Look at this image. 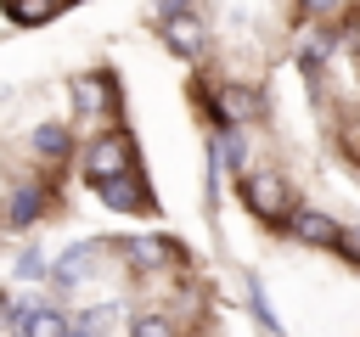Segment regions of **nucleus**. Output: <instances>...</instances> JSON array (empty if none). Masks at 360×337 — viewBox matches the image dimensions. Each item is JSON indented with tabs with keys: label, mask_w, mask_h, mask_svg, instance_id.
Returning a JSON list of instances; mask_svg holds the SVG:
<instances>
[{
	"label": "nucleus",
	"mask_w": 360,
	"mask_h": 337,
	"mask_svg": "<svg viewBox=\"0 0 360 337\" xmlns=\"http://www.w3.org/2000/svg\"><path fill=\"white\" fill-rule=\"evenodd\" d=\"M135 168V140L124 135V129H112V135H96L90 146H84V180L90 185H101V180H118V174H129Z\"/></svg>",
	"instance_id": "nucleus-1"
},
{
	"label": "nucleus",
	"mask_w": 360,
	"mask_h": 337,
	"mask_svg": "<svg viewBox=\"0 0 360 337\" xmlns=\"http://www.w3.org/2000/svg\"><path fill=\"white\" fill-rule=\"evenodd\" d=\"M242 202L264 225H287L292 219V185L281 174H242Z\"/></svg>",
	"instance_id": "nucleus-2"
},
{
	"label": "nucleus",
	"mask_w": 360,
	"mask_h": 337,
	"mask_svg": "<svg viewBox=\"0 0 360 337\" xmlns=\"http://www.w3.org/2000/svg\"><path fill=\"white\" fill-rule=\"evenodd\" d=\"M287 230H292V242H304V247H338V242H343V225H338L332 213H321V208H298V213L287 219Z\"/></svg>",
	"instance_id": "nucleus-3"
},
{
	"label": "nucleus",
	"mask_w": 360,
	"mask_h": 337,
	"mask_svg": "<svg viewBox=\"0 0 360 337\" xmlns=\"http://www.w3.org/2000/svg\"><path fill=\"white\" fill-rule=\"evenodd\" d=\"M96 253H101L96 242H73V247H68V253L51 264V281H56V292H73V286H79V281L96 270Z\"/></svg>",
	"instance_id": "nucleus-4"
},
{
	"label": "nucleus",
	"mask_w": 360,
	"mask_h": 337,
	"mask_svg": "<svg viewBox=\"0 0 360 337\" xmlns=\"http://www.w3.org/2000/svg\"><path fill=\"white\" fill-rule=\"evenodd\" d=\"M214 112H219V124H225V129H236V124L259 118V112H264V101H259V90H248V84H225V90H219V101H214Z\"/></svg>",
	"instance_id": "nucleus-5"
},
{
	"label": "nucleus",
	"mask_w": 360,
	"mask_h": 337,
	"mask_svg": "<svg viewBox=\"0 0 360 337\" xmlns=\"http://www.w3.org/2000/svg\"><path fill=\"white\" fill-rule=\"evenodd\" d=\"M96 197H101L112 213H135V208H152L146 185H141V180H129V174H118V180H101V185H96Z\"/></svg>",
	"instance_id": "nucleus-6"
},
{
	"label": "nucleus",
	"mask_w": 360,
	"mask_h": 337,
	"mask_svg": "<svg viewBox=\"0 0 360 337\" xmlns=\"http://www.w3.org/2000/svg\"><path fill=\"white\" fill-rule=\"evenodd\" d=\"M68 90H73V107H79V112H107V107H112V84H107L101 73H73Z\"/></svg>",
	"instance_id": "nucleus-7"
},
{
	"label": "nucleus",
	"mask_w": 360,
	"mask_h": 337,
	"mask_svg": "<svg viewBox=\"0 0 360 337\" xmlns=\"http://www.w3.org/2000/svg\"><path fill=\"white\" fill-rule=\"evenodd\" d=\"M124 258H129L135 270H163V264H174V247H169L163 236H129V242H124Z\"/></svg>",
	"instance_id": "nucleus-8"
},
{
	"label": "nucleus",
	"mask_w": 360,
	"mask_h": 337,
	"mask_svg": "<svg viewBox=\"0 0 360 337\" xmlns=\"http://www.w3.org/2000/svg\"><path fill=\"white\" fill-rule=\"evenodd\" d=\"M28 146H34V157H45V163H62V157L73 152V135H68L62 124H39V129L28 135Z\"/></svg>",
	"instance_id": "nucleus-9"
},
{
	"label": "nucleus",
	"mask_w": 360,
	"mask_h": 337,
	"mask_svg": "<svg viewBox=\"0 0 360 337\" xmlns=\"http://www.w3.org/2000/svg\"><path fill=\"white\" fill-rule=\"evenodd\" d=\"M39 213H45V191H39V185H17L11 202H6V225L22 230V225H34Z\"/></svg>",
	"instance_id": "nucleus-10"
},
{
	"label": "nucleus",
	"mask_w": 360,
	"mask_h": 337,
	"mask_svg": "<svg viewBox=\"0 0 360 337\" xmlns=\"http://www.w3.org/2000/svg\"><path fill=\"white\" fill-rule=\"evenodd\" d=\"M17 337H73V320H68L62 309H39V303H34V315L17 326Z\"/></svg>",
	"instance_id": "nucleus-11"
},
{
	"label": "nucleus",
	"mask_w": 360,
	"mask_h": 337,
	"mask_svg": "<svg viewBox=\"0 0 360 337\" xmlns=\"http://www.w3.org/2000/svg\"><path fill=\"white\" fill-rule=\"evenodd\" d=\"M163 39H169L180 56H202V28L191 22V11H186V17H163Z\"/></svg>",
	"instance_id": "nucleus-12"
},
{
	"label": "nucleus",
	"mask_w": 360,
	"mask_h": 337,
	"mask_svg": "<svg viewBox=\"0 0 360 337\" xmlns=\"http://www.w3.org/2000/svg\"><path fill=\"white\" fill-rule=\"evenodd\" d=\"M248 303H253V315H259V326H264L270 337H287V326H281V315L270 309V298L259 292V281H248Z\"/></svg>",
	"instance_id": "nucleus-13"
},
{
	"label": "nucleus",
	"mask_w": 360,
	"mask_h": 337,
	"mask_svg": "<svg viewBox=\"0 0 360 337\" xmlns=\"http://www.w3.org/2000/svg\"><path fill=\"white\" fill-rule=\"evenodd\" d=\"M214 146H219V163H225V168H236V174H242V163H248V140H242V135H236V129H225V135H219V140H214Z\"/></svg>",
	"instance_id": "nucleus-14"
},
{
	"label": "nucleus",
	"mask_w": 360,
	"mask_h": 337,
	"mask_svg": "<svg viewBox=\"0 0 360 337\" xmlns=\"http://www.w3.org/2000/svg\"><path fill=\"white\" fill-rule=\"evenodd\" d=\"M129 337H174V326L163 315H135L129 320Z\"/></svg>",
	"instance_id": "nucleus-15"
},
{
	"label": "nucleus",
	"mask_w": 360,
	"mask_h": 337,
	"mask_svg": "<svg viewBox=\"0 0 360 337\" xmlns=\"http://www.w3.org/2000/svg\"><path fill=\"white\" fill-rule=\"evenodd\" d=\"M107 315H112V309H84V315L73 320V337H107V331H101Z\"/></svg>",
	"instance_id": "nucleus-16"
},
{
	"label": "nucleus",
	"mask_w": 360,
	"mask_h": 337,
	"mask_svg": "<svg viewBox=\"0 0 360 337\" xmlns=\"http://www.w3.org/2000/svg\"><path fill=\"white\" fill-rule=\"evenodd\" d=\"M45 17H56L51 0H22V6H17V22H45Z\"/></svg>",
	"instance_id": "nucleus-17"
},
{
	"label": "nucleus",
	"mask_w": 360,
	"mask_h": 337,
	"mask_svg": "<svg viewBox=\"0 0 360 337\" xmlns=\"http://www.w3.org/2000/svg\"><path fill=\"white\" fill-rule=\"evenodd\" d=\"M45 270V253L39 247H22V258H17V275H39Z\"/></svg>",
	"instance_id": "nucleus-18"
},
{
	"label": "nucleus",
	"mask_w": 360,
	"mask_h": 337,
	"mask_svg": "<svg viewBox=\"0 0 360 337\" xmlns=\"http://www.w3.org/2000/svg\"><path fill=\"white\" fill-rule=\"evenodd\" d=\"M152 6H158V17H186L191 0H152Z\"/></svg>",
	"instance_id": "nucleus-19"
},
{
	"label": "nucleus",
	"mask_w": 360,
	"mask_h": 337,
	"mask_svg": "<svg viewBox=\"0 0 360 337\" xmlns=\"http://www.w3.org/2000/svg\"><path fill=\"white\" fill-rule=\"evenodd\" d=\"M304 11H326V6H338V0H298Z\"/></svg>",
	"instance_id": "nucleus-20"
}]
</instances>
